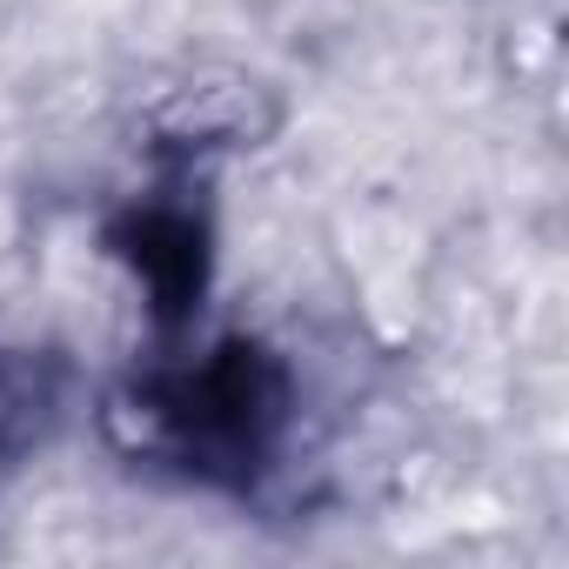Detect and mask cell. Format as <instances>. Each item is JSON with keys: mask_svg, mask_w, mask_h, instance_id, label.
<instances>
[{"mask_svg": "<svg viewBox=\"0 0 569 569\" xmlns=\"http://www.w3.org/2000/svg\"><path fill=\"white\" fill-rule=\"evenodd\" d=\"M296 369L261 342H221L208 356H161L108 396V436L148 469L181 482L254 496L296 436Z\"/></svg>", "mask_w": 569, "mask_h": 569, "instance_id": "cell-1", "label": "cell"}, {"mask_svg": "<svg viewBox=\"0 0 569 569\" xmlns=\"http://www.w3.org/2000/svg\"><path fill=\"white\" fill-rule=\"evenodd\" d=\"M188 174H194V161H181L174 181L154 188V194H141V201L121 214V228H114V248L134 261L141 289H148V302H154L161 336H181V329H188L194 296H201V274H208V221L181 201Z\"/></svg>", "mask_w": 569, "mask_h": 569, "instance_id": "cell-2", "label": "cell"}, {"mask_svg": "<svg viewBox=\"0 0 569 569\" xmlns=\"http://www.w3.org/2000/svg\"><path fill=\"white\" fill-rule=\"evenodd\" d=\"M68 409V369L48 349H0V469L34 456Z\"/></svg>", "mask_w": 569, "mask_h": 569, "instance_id": "cell-3", "label": "cell"}]
</instances>
